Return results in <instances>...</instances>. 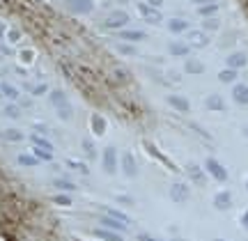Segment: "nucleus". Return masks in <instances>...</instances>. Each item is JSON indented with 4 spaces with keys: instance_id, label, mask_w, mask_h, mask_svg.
<instances>
[{
    "instance_id": "f257e3e1",
    "label": "nucleus",
    "mask_w": 248,
    "mask_h": 241,
    "mask_svg": "<svg viewBox=\"0 0 248 241\" xmlns=\"http://www.w3.org/2000/svg\"><path fill=\"white\" fill-rule=\"evenodd\" d=\"M51 104H53L55 113L60 115V120L69 122L71 115H74V110H71L69 99H67V94H64L62 90H51Z\"/></svg>"
},
{
    "instance_id": "f03ea898",
    "label": "nucleus",
    "mask_w": 248,
    "mask_h": 241,
    "mask_svg": "<svg viewBox=\"0 0 248 241\" xmlns=\"http://www.w3.org/2000/svg\"><path fill=\"white\" fill-rule=\"evenodd\" d=\"M129 26V14L124 12V9H115V12H110L104 21V28L108 30H122V28Z\"/></svg>"
},
{
    "instance_id": "7ed1b4c3",
    "label": "nucleus",
    "mask_w": 248,
    "mask_h": 241,
    "mask_svg": "<svg viewBox=\"0 0 248 241\" xmlns=\"http://www.w3.org/2000/svg\"><path fill=\"white\" fill-rule=\"evenodd\" d=\"M184 35H186V44L193 46V48H204V46L209 44V32H204V30H198V28H188Z\"/></svg>"
},
{
    "instance_id": "20e7f679",
    "label": "nucleus",
    "mask_w": 248,
    "mask_h": 241,
    "mask_svg": "<svg viewBox=\"0 0 248 241\" xmlns=\"http://www.w3.org/2000/svg\"><path fill=\"white\" fill-rule=\"evenodd\" d=\"M101 168H104L106 175H115L117 172V150L113 147V145L106 147L104 154H101Z\"/></svg>"
},
{
    "instance_id": "39448f33",
    "label": "nucleus",
    "mask_w": 248,
    "mask_h": 241,
    "mask_svg": "<svg viewBox=\"0 0 248 241\" xmlns=\"http://www.w3.org/2000/svg\"><path fill=\"white\" fill-rule=\"evenodd\" d=\"M204 170H207V172H209L216 181H228V168L223 166L221 161H216V159H212V156H209V159L204 161Z\"/></svg>"
},
{
    "instance_id": "423d86ee",
    "label": "nucleus",
    "mask_w": 248,
    "mask_h": 241,
    "mask_svg": "<svg viewBox=\"0 0 248 241\" xmlns=\"http://www.w3.org/2000/svg\"><path fill=\"white\" fill-rule=\"evenodd\" d=\"M138 12H140V16L150 23V26H159L161 21H163V14H161V9L152 7L147 2H138Z\"/></svg>"
},
{
    "instance_id": "0eeeda50",
    "label": "nucleus",
    "mask_w": 248,
    "mask_h": 241,
    "mask_svg": "<svg viewBox=\"0 0 248 241\" xmlns=\"http://www.w3.org/2000/svg\"><path fill=\"white\" fill-rule=\"evenodd\" d=\"M188 197H191V188L186 186L184 181H175V184L170 186V200H172V202L184 205V202H188Z\"/></svg>"
},
{
    "instance_id": "6e6552de",
    "label": "nucleus",
    "mask_w": 248,
    "mask_h": 241,
    "mask_svg": "<svg viewBox=\"0 0 248 241\" xmlns=\"http://www.w3.org/2000/svg\"><path fill=\"white\" fill-rule=\"evenodd\" d=\"M67 9L71 14H90L94 9L92 0H67Z\"/></svg>"
},
{
    "instance_id": "1a4fd4ad",
    "label": "nucleus",
    "mask_w": 248,
    "mask_h": 241,
    "mask_svg": "<svg viewBox=\"0 0 248 241\" xmlns=\"http://www.w3.org/2000/svg\"><path fill=\"white\" fill-rule=\"evenodd\" d=\"M120 163H122V172L126 175V177H136V175H138V163H136V159H133L131 152H124Z\"/></svg>"
},
{
    "instance_id": "9d476101",
    "label": "nucleus",
    "mask_w": 248,
    "mask_h": 241,
    "mask_svg": "<svg viewBox=\"0 0 248 241\" xmlns=\"http://www.w3.org/2000/svg\"><path fill=\"white\" fill-rule=\"evenodd\" d=\"M232 99L237 106H248V85L246 83H237L232 88Z\"/></svg>"
},
{
    "instance_id": "9b49d317",
    "label": "nucleus",
    "mask_w": 248,
    "mask_h": 241,
    "mask_svg": "<svg viewBox=\"0 0 248 241\" xmlns=\"http://www.w3.org/2000/svg\"><path fill=\"white\" fill-rule=\"evenodd\" d=\"M147 35H145L142 30H131V28H122V30H120V39H122V42H129V44H138Z\"/></svg>"
},
{
    "instance_id": "f8f14e48",
    "label": "nucleus",
    "mask_w": 248,
    "mask_h": 241,
    "mask_svg": "<svg viewBox=\"0 0 248 241\" xmlns=\"http://www.w3.org/2000/svg\"><path fill=\"white\" fill-rule=\"evenodd\" d=\"M214 207L218 209V211H228L232 207V196L230 191H218L216 196H214Z\"/></svg>"
},
{
    "instance_id": "ddd939ff",
    "label": "nucleus",
    "mask_w": 248,
    "mask_h": 241,
    "mask_svg": "<svg viewBox=\"0 0 248 241\" xmlns=\"http://www.w3.org/2000/svg\"><path fill=\"white\" fill-rule=\"evenodd\" d=\"M225 64H228L230 69H241V67H246L248 64V55L244 53V51H234V53L228 55Z\"/></svg>"
},
{
    "instance_id": "4468645a",
    "label": "nucleus",
    "mask_w": 248,
    "mask_h": 241,
    "mask_svg": "<svg viewBox=\"0 0 248 241\" xmlns=\"http://www.w3.org/2000/svg\"><path fill=\"white\" fill-rule=\"evenodd\" d=\"M101 227H106V230H115V232H126V223H122V221H117V218H113V216H108V214H104L101 216Z\"/></svg>"
},
{
    "instance_id": "2eb2a0df",
    "label": "nucleus",
    "mask_w": 248,
    "mask_h": 241,
    "mask_svg": "<svg viewBox=\"0 0 248 241\" xmlns=\"http://www.w3.org/2000/svg\"><path fill=\"white\" fill-rule=\"evenodd\" d=\"M26 134L21 129H0V140L2 143H21Z\"/></svg>"
},
{
    "instance_id": "dca6fc26",
    "label": "nucleus",
    "mask_w": 248,
    "mask_h": 241,
    "mask_svg": "<svg viewBox=\"0 0 248 241\" xmlns=\"http://www.w3.org/2000/svg\"><path fill=\"white\" fill-rule=\"evenodd\" d=\"M168 104L175 108V110H179V113H188V110H191V101L186 97H182V94H170Z\"/></svg>"
},
{
    "instance_id": "f3484780",
    "label": "nucleus",
    "mask_w": 248,
    "mask_h": 241,
    "mask_svg": "<svg viewBox=\"0 0 248 241\" xmlns=\"http://www.w3.org/2000/svg\"><path fill=\"white\" fill-rule=\"evenodd\" d=\"M168 53L175 55V58H186V55L191 53V46L186 44V42H170V44H168Z\"/></svg>"
},
{
    "instance_id": "a211bd4d",
    "label": "nucleus",
    "mask_w": 248,
    "mask_h": 241,
    "mask_svg": "<svg viewBox=\"0 0 248 241\" xmlns=\"http://www.w3.org/2000/svg\"><path fill=\"white\" fill-rule=\"evenodd\" d=\"M204 106H207V110L221 113V110H225V99H223L221 94H209V97L204 99Z\"/></svg>"
},
{
    "instance_id": "6ab92c4d",
    "label": "nucleus",
    "mask_w": 248,
    "mask_h": 241,
    "mask_svg": "<svg viewBox=\"0 0 248 241\" xmlns=\"http://www.w3.org/2000/svg\"><path fill=\"white\" fill-rule=\"evenodd\" d=\"M0 92H2V97L9 99V101H16L18 104V99H21V94H18V90L9 83V80H0Z\"/></svg>"
},
{
    "instance_id": "aec40b11",
    "label": "nucleus",
    "mask_w": 248,
    "mask_h": 241,
    "mask_svg": "<svg viewBox=\"0 0 248 241\" xmlns=\"http://www.w3.org/2000/svg\"><path fill=\"white\" fill-rule=\"evenodd\" d=\"M16 163L21 168H37V166H39V159H37L32 152H23L16 156Z\"/></svg>"
},
{
    "instance_id": "412c9836",
    "label": "nucleus",
    "mask_w": 248,
    "mask_h": 241,
    "mask_svg": "<svg viewBox=\"0 0 248 241\" xmlns=\"http://www.w3.org/2000/svg\"><path fill=\"white\" fill-rule=\"evenodd\" d=\"M90 129H92L94 136H104L106 134V120L101 115H92L90 117Z\"/></svg>"
},
{
    "instance_id": "4be33fe9",
    "label": "nucleus",
    "mask_w": 248,
    "mask_h": 241,
    "mask_svg": "<svg viewBox=\"0 0 248 241\" xmlns=\"http://www.w3.org/2000/svg\"><path fill=\"white\" fill-rule=\"evenodd\" d=\"M168 30L172 32V35H182V32H186V30H188V21H186V18H170V21H168Z\"/></svg>"
},
{
    "instance_id": "5701e85b",
    "label": "nucleus",
    "mask_w": 248,
    "mask_h": 241,
    "mask_svg": "<svg viewBox=\"0 0 248 241\" xmlns=\"http://www.w3.org/2000/svg\"><path fill=\"white\" fill-rule=\"evenodd\" d=\"M142 145H145V150H147V152H150L152 156H156V159H159L161 163H163V166H168L170 170H177V166H175V163H172V161H170V159H166V156H163V154H161L159 150H156V147H154V145H152V143H142Z\"/></svg>"
},
{
    "instance_id": "b1692460",
    "label": "nucleus",
    "mask_w": 248,
    "mask_h": 241,
    "mask_svg": "<svg viewBox=\"0 0 248 241\" xmlns=\"http://www.w3.org/2000/svg\"><path fill=\"white\" fill-rule=\"evenodd\" d=\"M184 72L198 76V74H204V64L200 62V60H195V58H188V60L184 62Z\"/></svg>"
},
{
    "instance_id": "393cba45",
    "label": "nucleus",
    "mask_w": 248,
    "mask_h": 241,
    "mask_svg": "<svg viewBox=\"0 0 248 241\" xmlns=\"http://www.w3.org/2000/svg\"><path fill=\"white\" fill-rule=\"evenodd\" d=\"M94 234H97L99 239H104V241H124L120 232H115V230H106V227H97Z\"/></svg>"
},
{
    "instance_id": "a878e982",
    "label": "nucleus",
    "mask_w": 248,
    "mask_h": 241,
    "mask_svg": "<svg viewBox=\"0 0 248 241\" xmlns=\"http://www.w3.org/2000/svg\"><path fill=\"white\" fill-rule=\"evenodd\" d=\"M21 113H23V110H21V106H18L16 101H12V104H7V106L2 108V115L7 117V120H18Z\"/></svg>"
},
{
    "instance_id": "bb28decb",
    "label": "nucleus",
    "mask_w": 248,
    "mask_h": 241,
    "mask_svg": "<svg viewBox=\"0 0 248 241\" xmlns=\"http://www.w3.org/2000/svg\"><path fill=\"white\" fill-rule=\"evenodd\" d=\"M216 12H218V2H207V5H200V7H198V14L204 18L216 16Z\"/></svg>"
},
{
    "instance_id": "cd10ccee",
    "label": "nucleus",
    "mask_w": 248,
    "mask_h": 241,
    "mask_svg": "<svg viewBox=\"0 0 248 241\" xmlns=\"http://www.w3.org/2000/svg\"><path fill=\"white\" fill-rule=\"evenodd\" d=\"M26 88H28V92H30L32 97H42V94L48 92V85H46V83H28Z\"/></svg>"
},
{
    "instance_id": "c85d7f7f",
    "label": "nucleus",
    "mask_w": 248,
    "mask_h": 241,
    "mask_svg": "<svg viewBox=\"0 0 248 241\" xmlns=\"http://www.w3.org/2000/svg\"><path fill=\"white\" fill-rule=\"evenodd\" d=\"M188 177L193 179L195 184H204V175H202V170H200V166H195V163H191V166H188Z\"/></svg>"
},
{
    "instance_id": "c756f323",
    "label": "nucleus",
    "mask_w": 248,
    "mask_h": 241,
    "mask_svg": "<svg viewBox=\"0 0 248 241\" xmlns=\"http://www.w3.org/2000/svg\"><path fill=\"white\" fill-rule=\"evenodd\" d=\"M32 154H35L39 161H44V163H51V161H53V152H51V150H44V147H35V145H32Z\"/></svg>"
},
{
    "instance_id": "7c9ffc66",
    "label": "nucleus",
    "mask_w": 248,
    "mask_h": 241,
    "mask_svg": "<svg viewBox=\"0 0 248 241\" xmlns=\"http://www.w3.org/2000/svg\"><path fill=\"white\" fill-rule=\"evenodd\" d=\"M53 186L58 188V191H76V184L74 181H69V179H62V177H58V179H53Z\"/></svg>"
},
{
    "instance_id": "2f4dec72",
    "label": "nucleus",
    "mask_w": 248,
    "mask_h": 241,
    "mask_svg": "<svg viewBox=\"0 0 248 241\" xmlns=\"http://www.w3.org/2000/svg\"><path fill=\"white\" fill-rule=\"evenodd\" d=\"M67 168H71V170H78L80 175H90V168H88V163H83V161L69 159V161H67Z\"/></svg>"
},
{
    "instance_id": "473e14b6",
    "label": "nucleus",
    "mask_w": 248,
    "mask_h": 241,
    "mask_svg": "<svg viewBox=\"0 0 248 241\" xmlns=\"http://www.w3.org/2000/svg\"><path fill=\"white\" fill-rule=\"evenodd\" d=\"M30 143L35 145V147H44V150H51V152H53V145L48 143V140H46L44 136H30Z\"/></svg>"
},
{
    "instance_id": "72a5a7b5",
    "label": "nucleus",
    "mask_w": 248,
    "mask_h": 241,
    "mask_svg": "<svg viewBox=\"0 0 248 241\" xmlns=\"http://www.w3.org/2000/svg\"><path fill=\"white\" fill-rule=\"evenodd\" d=\"M218 80H221V83H234V80H237V69H230V67L223 69V72L218 74Z\"/></svg>"
},
{
    "instance_id": "f704fd0d",
    "label": "nucleus",
    "mask_w": 248,
    "mask_h": 241,
    "mask_svg": "<svg viewBox=\"0 0 248 241\" xmlns=\"http://www.w3.org/2000/svg\"><path fill=\"white\" fill-rule=\"evenodd\" d=\"M218 26H221V21H218L216 16H209V18H204L202 30L204 32H214V30H218Z\"/></svg>"
},
{
    "instance_id": "c9c22d12",
    "label": "nucleus",
    "mask_w": 248,
    "mask_h": 241,
    "mask_svg": "<svg viewBox=\"0 0 248 241\" xmlns=\"http://www.w3.org/2000/svg\"><path fill=\"white\" fill-rule=\"evenodd\" d=\"M117 51H120L122 55H136V53H138V48H136L133 44H129V42H124V44H117Z\"/></svg>"
},
{
    "instance_id": "e433bc0d",
    "label": "nucleus",
    "mask_w": 248,
    "mask_h": 241,
    "mask_svg": "<svg viewBox=\"0 0 248 241\" xmlns=\"http://www.w3.org/2000/svg\"><path fill=\"white\" fill-rule=\"evenodd\" d=\"M106 214L108 216H113V218H117V221H122V223H131V218H129V216L126 214H122V211H117V209H106Z\"/></svg>"
},
{
    "instance_id": "4c0bfd02",
    "label": "nucleus",
    "mask_w": 248,
    "mask_h": 241,
    "mask_svg": "<svg viewBox=\"0 0 248 241\" xmlns=\"http://www.w3.org/2000/svg\"><path fill=\"white\" fill-rule=\"evenodd\" d=\"M83 150H85V156H88V159H94V156H97V150H94V145H92V140H83Z\"/></svg>"
},
{
    "instance_id": "58836bf2",
    "label": "nucleus",
    "mask_w": 248,
    "mask_h": 241,
    "mask_svg": "<svg viewBox=\"0 0 248 241\" xmlns=\"http://www.w3.org/2000/svg\"><path fill=\"white\" fill-rule=\"evenodd\" d=\"M53 202L55 205H60V207H71V197L64 196V193H58V196L53 197Z\"/></svg>"
},
{
    "instance_id": "ea45409f",
    "label": "nucleus",
    "mask_w": 248,
    "mask_h": 241,
    "mask_svg": "<svg viewBox=\"0 0 248 241\" xmlns=\"http://www.w3.org/2000/svg\"><path fill=\"white\" fill-rule=\"evenodd\" d=\"M138 241H163V239H159V237H152V234H147V232H140V234H138Z\"/></svg>"
},
{
    "instance_id": "a19ab883",
    "label": "nucleus",
    "mask_w": 248,
    "mask_h": 241,
    "mask_svg": "<svg viewBox=\"0 0 248 241\" xmlns=\"http://www.w3.org/2000/svg\"><path fill=\"white\" fill-rule=\"evenodd\" d=\"M9 42H12V44H16L18 39H21V32H18V30H9Z\"/></svg>"
},
{
    "instance_id": "79ce46f5",
    "label": "nucleus",
    "mask_w": 248,
    "mask_h": 241,
    "mask_svg": "<svg viewBox=\"0 0 248 241\" xmlns=\"http://www.w3.org/2000/svg\"><path fill=\"white\" fill-rule=\"evenodd\" d=\"M147 5H152V7L161 9V5H163V0H147Z\"/></svg>"
},
{
    "instance_id": "37998d69",
    "label": "nucleus",
    "mask_w": 248,
    "mask_h": 241,
    "mask_svg": "<svg viewBox=\"0 0 248 241\" xmlns=\"http://www.w3.org/2000/svg\"><path fill=\"white\" fill-rule=\"evenodd\" d=\"M241 225H244V227L248 230V209L244 211V214H241Z\"/></svg>"
},
{
    "instance_id": "c03bdc74",
    "label": "nucleus",
    "mask_w": 248,
    "mask_h": 241,
    "mask_svg": "<svg viewBox=\"0 0 248 241\" xmlns=\"http://www.w3.org/2000/svg\"><path fill=\"white\" fill-rule=\"evenodd\" d=\"M117 200H120V202H124V205H133V200H131V197H124V196H120V197H117Z\"/></svg>"
},
{
    "instance_id": "a18cd8bd",
    "label": "nucleus",
    "mask_w": 248,
    "mask_h": 241,
    "mask_svg": "<svg viewBox=\"0 0 248 241\" xmlns=\"http://www.w3.org/2000/svg\"><path fill=\"white\" fill-rule=\"evenodd\" d=\"M23 60H26V62H30V60H32V53H30V51H23Z\"/></svg>"
},
{
    "instance_id": "49530a36",
    "label": "nucleus",
    "mask_w": 248,
    "mask_h": 241,
    "mask_svg": "<svg viewBox=\"0 0 248 241\" xmlns=\"http://www.w3.org/2000/svg\"><path fill=\"white\" fill-rule=\"evenodd\" d=\"M195 5H207V2H218V0H193Z\"/></svg>"
},
{
    "instance_id": "de8ad7c7",
    "label": "nucleus",
    "mask_w": 248,
    "mask_h": 241,
    "mask_svg": "<svg viewBox=\"0 0 248 241\" xmlns=\"http://www.w3.org/2000/svg\"><path fill=\"white\" fill-rule=\"evenodd\" d=\"M5 32H7V26H5V23H2V21H0V37L5 35Z\"/></svg>"
},
{
    "instance_id": "09e8293b",
    "label": "nucleus",
    "mask_w": 248,
    "mask_h": 241,
    "mask_svg": "<svg viewBox=\"0 0 248 241\" xmlns=\"http://www.w3.org/2000/svg\"><path fill=\"white\" fill-rule=\"evenodd\" d=\"M214 241H225V239H214Z\"/></svg>"
},
{
    "instance_id": "8fccbe9b",
    "label": "nucleus",
    "mask_w": 248,
    "mask_h": 241,
    "mask_svg": "<svg viewBox=\"0 0 248 241\" xmlns=\"http://www.w3.org/2000/svg\"><path fill=\"white\" fill-rule=\"evenodd\" d=\"M117 2H126V0H117Z\"/></svg>"
},
{
    "instance_id": "3c124183",
    "label": "nucleus",
    "mask_w": 248,
    "mask_h": 241,
    "mask_svg": "<svg viewBox=\"0 0 248 241\" xmlns=\"http://www.w3.org/2000/svg\"><path fill=\"white\" fill-rule=\"evenodd\" d=\"M0 99H5V97H2V92H0Z\"/></svg>"
},
{
    "instance_id": "603ef678",
    "label": "nucleus",
    "mask_w": 248,
    "mask_h": 241,
    "mask_svg": "<svg viewBox=\"0 0 248 241\" xmlns=\"http://www.w3.org/2000/svg\"><path fill=\"white\" fill-rule=\"evenodd\" d=\"M246 188H248V181H246Z\"/></svg>"
}]
</instances>
